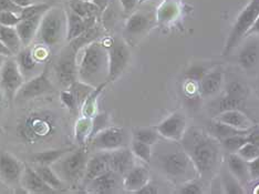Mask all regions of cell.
I'll list each match as a JSON object with an SVG mask.
<instances>
[{"label":"cell","instance_id":"6da1fadb","mask_svg":"<svg viewBox=\"0 0 259 194\" xmlns=\"http://www.w3.org/2000/svg\"><path fill=\"white\" fill-rule=\"evenodd\" d=\"M183 150L195 166L198 178L211 180L219 171L222 160V143L201 128L186 129L181 140Z\"/></svg>","mask_w":259,"mask_h":194},{"label":"cell","instance_id":"7a4b0ae2","mask_svg":"<svg viewBox=\"0 0 259 194\" xmlns=\"http://www.w3.org/2000/svg\"><path fill=\"white\" fill-rule=\"evenodd\" d=\"M78 60V79L94 88L108 82V48L101 41L94 40L81 49ZM109 84V82H108Z\"/></svg>","mask_w":259,"mask_h":194},{"label":"cell","instance_id":"3957f363","mask_svg":"<svg viewBox=\"0 0 259 194\" xmlns=\"http://www.w3.org/2000/svg\"><path fill=\"white\" fill-rule=\"evenodd\" d=\"M57 130V117L50 111L39 110L28 113L19 122L17 133L27 144H34L52 137Z\"/></svg>","mask_w":259,"mask_h":194},{"label":"cell","instance_id":"277c9868","mask_svg":"<svg viewBox=\"0 0 259 194\" xmlns=\"http://www.w3.org/2000/svg\"><path fill=\"white\" fill-rule=\"evenodd\" d=\"M67 13L60 7H51L41 18L34 41L48 47L58 45L66 37Z\"/></svg>","mask_w":259,"mask_h":194},{"label":"cell","instance_id":"5b68a950","mask_svg":"<svg viewBox=\"0 0 259 194\" xmlns=\"http://www.w3.org/2000/svg\"><path fill=\"white\" fill-rule=\"evenodd\" d=\"M161 167L164 174L176 183L183 184L198 178L195 166L184 150L164 154L161 158Z\"/></svg>","mask_w":259,"mask_h":194},{"label":"cell","instance_id":"8992f818","mask_svg":"<svg viewBox=\"0 0 259 194\" xmlns=\"http://www.w3.org/2000/svg\"><path fill=\"white\" fill-rule=\"evenodd\" d=\"M88 161H89V157H88L85 146H80L78 150L74 149L69 152L54 166L60 178L69 183H76L81 180L83 181Z\"/></svg>","mask_w":259,"mask_h":194},{"label":"cell","instance_id":"52a82bcc","mask_svg":"<svg viewBox=\"0 0 259 194\" xmlns=\"http://www.w3.org/2000/svg\"><path fill=\"white\" fill-rule=\"evenodd\" d=\"M259 16V0H250L248 5L241 10V13L237 17L236 21L233 25V28L227 41L225 44V48H224L223 54L227 56L229 52L233 51V49L240 44V41L246 37V33L248 32L251 26L254 25L255 20Z\"/></svg>","mask_w":259,"mask_h":194},{"label":"cell","instance_id":"ba28073f","mask_svg":"<svg viewBox=\"0 0 259 194\" xmlns=\"http://www.w3.org/2000/svg\"><path fill=\"white\" fill-rule=\"evenodd\" d=\"M105 46L108 48L109 55L108 82L110 84V82L119 79L124 73L128 66L130 59H131V51H130V47L126 41L119 38L112 39L110 44Z\"/></svg>","mask_w":259,"mask_h":194},{"label":"cell","instance_id":"9c48e42d","mask_svg":"<svg viewBox=\"0 0 259 194\" xmlns=\"http://www.w3.org/2000/svg\"><path fill=\"white\" fill-rule=\"evenodd\" d=\"M54 69L59 84L68 89L78 80V51L71 45L64 48L55 60Z\"/></svg>","mask_w":259,"mask_h":194},{"label":"cell","instance_id":"30bf717a","mask_svg":"<svg viewBox=\"0 0 259 194\" xmlns=\"http://www.w3.org/2000/svg\"><path fill=\"white\" fill-rule=\"evenodd\" d=\"M26 81L15 59L8 57L0 69V88L5 95V98L10 103H13L20 90L23 82Z\"/></svg>","mask_w":259,"mask_h":194},{"label":"cell","instance_id":"8fae6325","mask_svg":"<svg viewBox=\"0 0 259 194\" xmlns=\"http://www.w3.org/2000/svg\"><path fill=\"white\" fill-rule=\"evenodd\" d=\"M128 136L125 129L121 127H111L98 132L89 141L93 150L111 152L127 146Z\"/></svg>","mask_w":259,"mask_h":194},{"label":"cell","instance_id":"7c38bea8","mask_svg":"<svg viewBox=\"0 0 259 194\" xmlns=\"http://www.w3.org/2000/svg\"><path fill=\"white\" fill-rule=\"evenodd\" d=\"M247 93H248V91H247V88L243 82L238 80L228 82L225 87L224 96L211 105L213 114L216 117L217 114L224 112V111L239 109L247 98Z\"/></svg>","mask_w":259,"mask_h":194},{"label":"cell","instance_id":"4fadbf2b","mask_svg":"<svg viewBox=\"0 0 259 194\" xmlns=\"http://www.w3.org/2000/svg\"><path fill=\"white\" fill-rule=\"evenodd\" d=\"M54 91V85L49 75V62L45 64L42 71L34 77L23 82L20 90L17 93L16 99L30 100L41 97Z\"/></svg>","mask_w":259,"mask_h":194},{"label":"cell","instance_id":"5bb4252c","mask_svg":"<svg viewBox=\"0 0 259 194\" xmlns=\"http://www.w3.org/2000/svg\"><path fill=\"white\" fill-rule=\"evenodd\" d=\"M26 164L8 151L0 150V180L10 187H20Z\"/></svg>","mask_w":259,"mask_h":194},{"label":"cell","instance_id":"9a60e30c","mask_svg":"<svg viewBox=\"0 0 259 194\" xmlns=\"http://www.w3.org/2000/svg\"><path fill=\"white\" fill-rule=\"evenodd\" d=\"M160 137L170 141H181L186 131V118L182 112H174L155 126Z\"/></svg>","mask_w":259,"mask_h":194},{"label":"cell","instance_id":"2e32d148","mask_svg":"<svg viewBox=\"0 0 259 194\" xmlns=\"http://www.w3.org/2000/svg\"><path fill=\"white\" fill-rule=\"evenodd\" d=\"M153 26V18L143 11H135L126 20L124 33L130 40L144 37Z\"/></svg>","mask_w":259,"mask_h":194},{"label":"cell","instance_id":"e0dca14e","mask_svg":"<svg viewBox=\"0 0 259 194\" xmlns=\"http://www.w3.org/2000/svg\"><path fill=\"white\" fill-rule=\"evenodd\" d=\"M247 40L244 43L238 52V63L246 71H251L259 66V38L258 36L246 37Z\"/></svg>","mask_w":259,"mask_h":194},{"label":"cell","instance_id":"ac0fdd59","mask_svg":"<svg viewBox=\"0 0 259 194\" xmlns=\"http://www.w3.org/2000/svg\"><path fill=\"white\" fill-rule=\"evenodd\" d=\"M20 189L28 193H54L56 190L52 189L46 182L40 178L33 167L26 164L20 180Z\"/></svg>","mask_w":259,"mask_h":194},{"label":"cell","instance_id":"d6986e66","mask_svg":"<svg viewBox=\"0 0 259 194\" xmlns=\"http://www.w3.org/2000/svg\"><path fill=\"white\" fill-rule=\"evenodd\" d=\"M120 174L115 173L112 170H109L101 175L97 176L91 180L89 183L85 184L88 192L98 193V194H109L114 193L119 187V178Z\"/></svg>","mask_w":259,"mask_h":194},{"label":"cell","instance_id":"ffe728a7","mask_svg":"<svg viewBox=\"0 0 259 194\" xmlns=\"http://www.w3.org/2000/svg\"><path fill=\"white\" fill-rule=\"evenodd\" d=\"M150 182V172L144 166L135 164L130 171L123 175L122 186L126 192L135 193Z\"/></svg>","mask_w":259,"mask_h":194},{"label":"cell","instance_id":"44dd1931","mask_svg":"<svg viewBox=\"0 0 259 194\" xmlns=\"http://www.w3.org/2000/svg\"><path fill=\"white\" fill-rule=\"evenodd\" d=\"M134 166L135 157L127 146L110 152V169L115 173L125 175Z\"/></svg>","mask_w":259,"mask_h":194},{"label":"cell","instance_id":"7402d4cb","mask_svg":"<svg viewBox=\"0 0 259 194\" xmlns=\"http://www.w3.org/2000/svg\"><path fill=\"white\" fill-rule=\"evenodd\" d=\"M17 56V64L20 69L21 73L23 74L26 80L30 79L34 75H37L44 70V64L36 60V58L32 55L31 47H23V48L18 52Z\"/></svg>","mask_w":259,"mask_h":194},{"label":"cell","instance_id":"603a6c76","mask_svg":"<svg viewBox=\"0 0 259 194\" xmlns=\"http://www.w3.org/2000/svg\"><path fill=\"white\" fill-rule=\"evenodd\" d=\"M70 10V9H69ZM67 13V32L66 39L72 41L80 37L88 29L96 26V16L90 18H83L79 15L74 14L73 11H66Z\"/></svg>","mask_w":259,"mask_h":194},{"label":"cell","instance_id":"cb8c5ba5","mask_svg":"<svg viewBox=\"0 0 259 194\" xmlns=\"http://www.w3.org/2000/svg\"><path fill=\"white\" fill-rule=\"evenodd\" d=\"M224 72L220 69L208 70L198 82V92L202 98H210L217 95L224 84Z\"/></svg>","mask_w":259,"mask_h":194},{"label":"cell","instance_id":"d4e9b609","mask_svg":"<svg viewBox=\"0 0 259 194\" xmlns=\"http://www.w3.org/2000/svg\"><path fill=\"white\" fill-rule=\"evenodd\" d=\"M110 169V152L100 151L99 153L89 158V161L87 164L83 183L84 185L89 183L97 176L108 172Z\"/></svg>","mask_w":259,"mask_h":194},{"label":"cell","instance_id":"484cf974","mask_svg":"<svg viewBox=\"0 0 259 194\" xmlns=\"http://www.w3.org/2000/svg\"><path fill=\"white\" fill-rule=\"evenodd\" d=\"M214 119L221 121L226 125L234 127L239 130H250L255 125L244 112H241L239 109H231L214 117Z\"/></svg>","mask_w":259,"mask_h":194},{"label":"cell","instance_id":"4316f807","mask_svg":"<svg viewBox=\"0 0 259 194\" xmlns=\"http://www.w3.org/2000/svg\"><path fill=\"white\" fill-rule=\"evenodd\" d=\"M227 161V169L229 170L235 178H236L243 186L248 183L250 181V174H249V168H248V161L244 160L243 158L238 156L236 152L233 153H228L226 157Z\"/></svg>","mask_w":259,"mask_h":194},{"label":"cell","instance_id":"83f0119b","mask_svg":"<svg viewBox=\"0 0 259 194\" xmlns=\"http://www.w3.org/2000/svg\"><path fill=\"white\" fill-rule=\"evenodd\" d=\"M44 15L32 17V18L28 19H21L18 22V25L16 26L17 32L19 34L23 47H29L36 39L40 21Z\"/></svg>","mask_w":259,"mask_h":194},{"label":"cell","instance_id":"f1b7e54d","mask_svg":"<svg viewBox=\"0 0 259 194\" xmlns=\"http://www.w3.org/2000/svg\"><path fill=\"white\" fill-rule=\"evenodd\" d=\"M74 150V146H67V148H59V149H51L37 152L30 157V161L34 164H41V166H50L52 167L57 163L60 159L68 154L69 152Z\"/></svg>","mask_w":259,"mask_h":194},{"label":"cell","instance_id":"f546056e","mask_svg":"<svg viewBox=\"0 0 259 194\" xmlns=\"http://www.w3.org/2000/svg\"><path fill=\"white\" fill-rule=\"evenodd\" d=\"M0 41L6 46L13 56H16L22 49V43L16 27L0 25Z\"/></svg>","mask_w":259,"mask_h":194},{"label":"cell","instance_id":"4dcf8cb0","mask_svg":"<svg viewBox=\"0 0 259 194\" xmlns=\"http://www.w3.org/2000/svg\"><path fill=\"white\" fill-rule=\"evenodd\" d=\"M93 122L92 118L81 115L74 125V141L80 146H85L89 144L92 136Z\"/></svg>","mask_w":259,"mask_h":194},{"label":"cell","instance_id":"1f68e13d","mask_svg":"<svg viewBox=\"0 0 259 194\" xmlns=\"http://www.w3.org/2000/svg\"><path fill=\"white\" fill-rule=\"evenodd\" d=\"M250 130H239V129L231 127V126L226 125V123H223V122L217 121L215 119L209 123V133L220 141H223L224 139L233 137V136H238V134H243V136H246V134L249 133Z\"/></svg>","mask_w":259,"mask_h":194},{"label":"cell","instance_id":"d6a6232c","mask_svg":"<svg viewBox=\"0 0 259 194\" xmlns=\"http://www.w3.org/2000/svg\"><path fill=\"white\" fill-rule=\"evenodd\" d=\"M107 85H108V82H105V84H102V85H100L99 87L94 88L90 95L85 98L83 103H82L81 107H80L81 115L88 117V118H93L94 115L98 113L99 98H100V96H101V93L105 89Z\"/></svg>","mask_w":259,"mask_h":194},{"label":"cell","instance_id":"836d02e7","mask_svg":"<svg viewBox=\"0 0 259 194\" xmlns=\"http://www.w3.org/2000/svg\"><path fill=\"white\" fill-rule=\"evenodd\" d=\"M33 169L40 175L47 184L51 186L52 189L59 191L63 189V182L60 176L56 172V170L52 169L50 166H41V164H34Z\"/></svg>","mask_w":259,"mask_h":194},{"label":"cell","instance_id":"e575fe53","mask_svg":"<svg viewBox=\"0 0 259 194\" xmlns=\"http://www.w3.org/2000/svg\"><path fill=\"white\" fill-rule=\"evenodd\" d=\"M180 15L179 5L172 0H165L157 9L156 20L161 25H166L170 21L175 20Z\"/></svg>","mask_w":259,"mask_h":194},{"label":"cell","instance_id":"d590c367","mask_svg":"<svg viewBox=\"0 0 259 194\" xmlns=\"http://www.w3.org/2000/svg\"><path fill=\"white\" fill-rule=\"evenodd\" d=\"M69 8L74 14L83 17V18L94 17L100 9L93 2H85V0H70Z\"/></svg>","mask_w":259,"mask_h":194},{"label":"cell","instance_id":"8d00e7d4","mask_svg":"<svg viewBox=\"0 0 259 194\" xmlns=\"http://www.w3.org/2000/svg\"><path fill=\"white\" fill-rule=\"evenodd\" d=\"M222 187H223V192L226 194L245 193V191L243 189V184H241L240 182L236 178H235V176L231 172H229L228 169L223 173Z\"/></svg>","mask_w":259,"mask_h":194},{"label":"cell","instance_id":"74e56055","mask_svg":"<svg viewBox=\"0 0 259 194\" xmlns=\"http://www.w3.org/2000/svg\"><path fill=\"white\" fill-rule=\"evenodd\" d=\"M160 138L155 127L152 128H139L133 131V140L140 141L150 145H154Z\"/></svg>","mask_w":259,"mask_h":194},{"label":"cell","instance_id":"f35d334b","mask_svg":"<svg viewBox=\"0 0 259 194\" xmlns=\"http://www.w3.org/2000/svg\"><path fill=\"white\" fill-rule=\"evenodd\" d=\"M130 149L133 152L134 157L139 159V160L145 163H150L152 159V145L132 139L131 144H130Z\"/></svg>","mask_w":259,"mask_h":194},{"label":"cell","instance_id":"ab89813d","mask_svg":"<svg viewBox=\"0 0 259 194\" xmlns=\"http://www.w3.org/2000/svg\"><path fill=\"white\" fill-rule=\"evenodd\" d=\"M51 7L49 3H33L30 6L22 8L20 11V19H28L32 17L44 15Z\"/></svg>","mask_w":259,"mask_h":194},{"label":"cell","instance_id":"60d3db41","mask_svg":"<svg viewBox=\"0 0 259 194\" xmlns=\"http://www.w3.org/2000/svg\"><path fill=\"white\" fill-rule=\"evenodd\" d=\"M68 89L75 96V98H76V100H78V102L81 107V104L83 103L85 98L89 96L92 92V90L94 89V87H92L90 85H87V84H84V82H82L78 79L75 82H73V84L70 86Z\"/></svg>","mask_w":259,"mask_h":194},{"label":"cell","instance_id":"b9f144b4","mask_svg":"<svg viewBox=\"0 0 259 194\" xmlns=\"http://www.w3.org/2000/svg\"><path fill=\"white\" fill-rule=\"evenodd\" d=\"M246 142H248L247 134L246 136H243V134H238V136H233V137H229V138H226L223 141H221L224 150H226L228 153L237 152Z\"/></svg>","mask_w":259,"mask_h":194},{"label":"cell","instance_id":"7bdbcfd3","mask_svg":"<svg viewBox=\"0 0 259 194\" xmlns=\"http://www.w3.org/2000/svg\"><path fill=\"white\" fill-rule=\"evenodd\" d=\"M175 193L179 194H202L204 193L203 190V185L197 179L188 181L186 183L181 184L179 186V189L175 191Z\"/></svg>","mask_w":259,"mask_h":194},{"label":"cell","instance_id":"ee69618b","mask_svg":"<svg viewBox=\"0 0 259 194\" xmlns=\"http://www.w3.org/2000/svg\"><path fill=\"white\" fill-rule=\"evenodd\" d=\"M236 153L243 158L244 160L249 162L259 157V146L251 142H246Z\"/></svg>","mask_w":259,"mask_h":194},{"label":"cell","instance_id":"f6af8a7d","mask_svg":"<svg viewBox=\"0 0 259 194\" xmlns=\"http://www.w3.org/2000/svg\"><path fill=\"white\" fill-rule=\"evenodd\" d=\"M207 71L208 68L203 66V64H194V66L187 70L185 77L192 82H199L204 75L207 73Z\"/></svg>","mask_w":259,"mask_h":194},{"label":"cell","instance_id":"bcb514c9","mask_svg":"<svg viewBox=\"0 0 259 194\" xmlns=\"http://www.w3.org/2000/svg\"><path fill=\"white\" fill-rule=\"evenodd\" d=\"M92 122H93V128H92V136H96V134L100 131H102L103 129L109 127L110 123V118L108 113H97L92 118ZM91 140V139H90Z\"/></svg>","mask_w":259,"mask_h":194},{"label":"cell","instance_id":"7dc6e473","mask_svg":"<svg viewBox=\"0 0 259 194\" xmlns=\"http://www.w3.org/2000/svg\"><path fill=\"white\" fill-rule=\"evenodd\" d=\"M32 49V55L33 57L36 58V60L40 63H47L48 59L50 57V47L46 46L44 44H39L37 43V45L34 47H31Z\"/></svg>","mask_w":259,"mask_h":194},{"label":"cell","instance_id":"c3c4849f","mask_svg":"<svg viewBox=\"0 0 259 194\" xmlns=\"http://www.w3.org/2000/svg\"><path fill=\"white\" fill-rule=\"evenodd\" d=\"M60 99H61V102L63 103L64 107L70 109V110L75 111V110H78L80 108V104L78 102V100H76L75 96L69 89L61 91Z\"/></svg>","mask_w":259,"mask_h":194},{"label":"cell","instance_id":"681fc988","mask_svg":"<svg viewBox=\"0 0 259 194\" xmlns=\"http://www.w3.org/2000/svg\"><path fill=\"white\" fill-rule=\"evenodd\" d=\"M20 15L14 11H0V25L16 27L20 21Z\"/></svg>","mask_w":259,"mask_h":194},{"label":"cell","instance_id":"f907efd6","mask_svg":"<svg viewBox=\"0 0 259 194\" xmlns=\"http://www.w3.org/2000/svg\"><path fill=\"white\" fill-rule=\"evenodd\" d=\"M0 11H14L20 14L21 8L16 6L11 0H0Z\"/></svg>","mask_w":259,"mask_h":194},{"label":"cell","instance_id":"816d5d0a","mask_svg":"<svg viewBox=\"0 0 259 194\" xmlns=\"http://www.w3.org/2000/svg\"><path fill=\"white\" fill-rule=\"evenodd\" d=\"M250 180L259 179V157L248 162Z\"/></svg>","mask_w":259,"mask_h":194},{"label":"cell","instance_id":"f5cc1de1","mask_svg":"<svg viewBox=\"0 0 259 194\" xmlns=\"http://www.w3.org/2000/svg\"><path fill=\"white\" fill-rule=\"evenodd\" d=\"M119 2L125 13H130V11L134 10V8L139 4V0H119Z\"/></svg>","mask_w":259,"mask_h":194},{"label":"cell","instance_id":"db71d44e","mask_svg":"<svg viewBox=\"0 0 259 194\" xmlns=\"http://www.w3.org/2000/svg\"><path fill=\"white\" fill-rule=\"evenodd\" d=\"M158 189L157 186L152 184L151 182H149L148 184H145L142 189H140L138 192H135V194H157Z\"/></svg>","mask_w":259,"mask_h":194},{"label":"cell","instance_id":"11a10c76","mask_svg":"<svg viewBox=\"0 0 259 194\" xmlns=\"http://www.w3.org/2000/svg\"><path fill=\"white\" fill-rule=\"evenodd\" d=\"M247 139H248V142L254 143L259 146V129L257 127H254L247 134Z\"/></svg>","mask_w":259,"mask_h":194},{"label":"cell","instance_id":"9f6ffc18","mask_svg":"<svg viewBox=\"0 0 259 194\" xmlns=\"http://www.w3.org/2000/svg\"><path fill=\"white\" fill-rule=\"evenodd\" d=\"M249 36H258L259 37V16L257 17V19L255 20L254 25L251 26V28L249 29L248 32L246 33V37H249Z\"/></svg>","mask_w":259,"mask_h":194},{"label":"cell","instance_id":"6f0895ef","mask_svg":"<svg viewBox=\"0 0 259 194\" xmlns=\"http://www.w3.org/2000/svg\"><path fill=\"white\" fill-rule=\"evenodd\" d=\"M16 6H18L19 8H25L27 6H30L31 4H33L32 0H11Z\"/></svg>","mask_w":259,"mask_h":194},{"label":"cell","instance_id":"680465c9","mask_svg":"<svg viewBox=\"0 0 259 194\" xmlns=\"http://www.w3.org/2000/svg\"><path fill=\"white\" fill-rule=\"evenodd\" d=\"M4 99H5V95L2 90V88H0V113H2L3 111V105H4Z\"/></svg>","mask_w":259,"mask_h":194},{"label":"cell","instance_id":"91938a15","mask_svg":"<svg viewBox=\"0 0 259 194\" xmlns=\"http://www.w3.org/2000/svg\"><path fill=\"white\" fill-rule=\"evenodd\" d=\"M8 57H6V56H4V55H0V69H2V67H3V64H4V62L6 61V59H7Z\"/></svg>","mask_w":259,"mask_h":194},{"label":"cell","instance_id":"94428289","mask_svg":"<svg viewBox=\"0 0 259 194\" xmlns=\"http://www.w3.org/2000/svg\"><path fill=\"white\" fill-rule=\"evenodd\" d=\"M33 3H48V0H32Z\"/></svg>","mask_w":259,"mask_h":194},{"label":"cell","instance_id":"6125c7cd","mask_svg":"<svg viewBox=\"0 0 259 194\" xmlns=\"http://www.w3.org/2000/svg\"><path fill=\"white\" fill-rule=\"evenodd\" d=\"M146 2H149V0H139V4H144Z\"/></svg>","mask_w":259,"mask_h":194},{"label":"cell","instance_id":"be15d7a7","mask_svg":"<svg viewBox=\"0 0 259 194\" xmlns=\"http://www.w3.org/2000/svg\"><path fill=\"white\" fill-rule=\"evenodd\" d=\"M257 187H258V189H256V190H255V191H254V192H255V193H259V185H258V186H257Z\"/></svg>","mask_w":259,"mask_h":194},{"label":"cell","instance_id":"e7e4bbea","mask_svg":"<svg viewBox=\"0 0 259 194\" xmlns=\"http://www.w3.org/2000/svg\"><path fill=\"white\" fill-rule=\"evenodd\" d=\"M85 2H93V0H85Z\"/></svg>","mask_w":259,"mask_h":194},{"label":"cell","instance_id":"03108f58","mask_svg":"<svg viewBox=\"0 0 259 194\" xmlns=\"http://www.w3.org/2000/svg\"><path fill=\"white\" fill-rule=\"evenodd\" d=\"M0 132H2V130H0Z\"/></svg>","mask_w":259,"mask_h":194}]
</instances>
